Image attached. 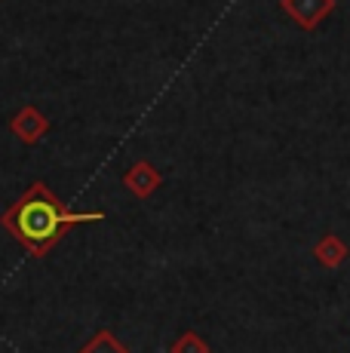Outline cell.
Returning <instances> with one entry per match:
<instances>
[{"instance_id": "obj_1", "label": "cell", "mask_w": 350, "mask_h": 353, "mask_svg": "<svg viewBox=\"0 0 350 353\" xmlns=\"http://www.w3.org/2000/svg\"><path fill=\"white\" fill-rule=\"evenodd\" d=\"M99 219H102L99 212H68V209H62V203L56 196L46 191V185H34L3 215V225L22 240L25 249L40 255L62 236V230L68 225L99 221Z\"/></svg>"}, {"instance_id": "obj_2", "label": "cell", "mask_w": 350, "mask_h": 353, "mask_svg": "<svg viewBox=\"0 0 350 353\" xmlns=\"http://www.w3.org/2000/svg\"><path fill=\"white\" fill-rule=\"evenodd\" d=\"M282 6H286L305 28H313V25L320 22V16H326V12L332 10V0H282Z\"/></svg>"}, {"instance_id": "obj_3", "label": "cell", "mask_w": 350, "mask_h": 353, "mask_svg": "<svg viewBox=\"0 0 350 353\" xmlns=\"http://www.w3.org/2000/svg\"><path fill=\"white\" fill-rule=\"evenodd\" d=\"M37 120H40V117H37L34 111H25L22 117H19V132H22V135H28V139H31V135H34V129H40Z\"/></svg>"}]
</instances>
